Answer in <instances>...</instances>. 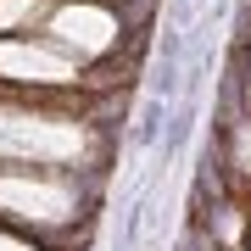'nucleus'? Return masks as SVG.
Masks as SVG:
<instances>
[{
	"label": "nucleus",
	"mask_w": 251,
	"mask_h": 251,
	"mask_svg": "<svg viewBox=\"0 0 251 251\" xmlns=\"http://www.w3.org/2000/svg\"><path fill=\"white\" fill-rule=\"evenodd\" d=\"M196 6H201V0H179V11H196Z\"/></svg>",
	"instance_id": "obj_2"
},
{
	"label": "nucleus",
	"mask_w": 251,
	"mask_h": 251,
	"mask_svg": "<svg viewBox=\"0 0 251 251\" xmlns=\"http://www.w3.org/2000/svg\"><path fill=\"white\" fill-rule=\"evenodd\" d=\"M168 106H173V100H162V95H151V100L140 106L134 128H128V145H134V151H151V145L162 140V117H168Z\"/></svg>",
	"instance_id": "obj_1"
}]
</instances>
